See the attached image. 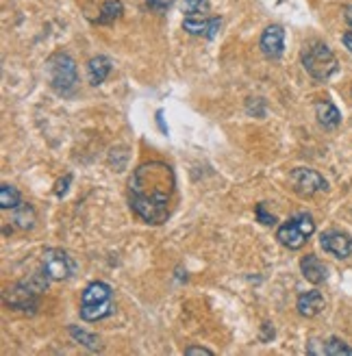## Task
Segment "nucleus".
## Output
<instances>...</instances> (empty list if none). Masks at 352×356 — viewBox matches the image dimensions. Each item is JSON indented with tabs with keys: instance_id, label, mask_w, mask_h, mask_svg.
I'll return each instance as SVG.
<instances>
[{
	"instance_id": "obj_1",
	"label": "nucleus",
	"mask_w": 352,
	"mask_h": 356,
	"mask_svg": "<svg viewBox=\"0 0 352 356\" xmlns=\"http://www.w3.org/2000/svg\"><path fill=\"white\" fill-rule=\"evenodd\" d=\"M174 193V170L161 161H148L139 165L129 181L131 209L146 224H163L170 218Z\"/></svg>"
},
{
	"instance_id": "obj_2",
	"label": "nucleus",
	"mask_w": 352,
	"mask_h": 356,
	"mask_svg": "<svg viewBox=\"0 0 352 356\" xmlns=\"http://www.w3.org/2000/svg\"><path fill=\"white\" fill-rule=\"evenodd\" d=\"M113 313V291L107 282L87 284L81 296V317L85 322H98Z\"/></svg>"
},
{
	"instance_id": "obj_3",
	"label": "nucleus",
	"mask_w": 352,
	"mask_h": 356,
	"mask_svg": "<svg viewBox=\"0 0 352 356\" xmlns=\"http://www.w3.org/2000/svg\"><path fill=\"white\" fill-rule=\"evenodd\" d=\"M301 61H303V67L307 70V74L315 81H328L339 67L337 57L333 55V50L322 42L309 44L303 50Z\"/></svg>"
},
{
	"instance_id": "obj_4",
	"label": "nucleus",
	"mask_w": 352,
	"mask_h": 356,
	"mask_svg": "<svg viewBox=\"0 0 352 356\" xmlns=\"http://www.w3.org/2000/svg\"><path fill=\"white\" fill-rule=\"evenodd\" d=\"M48 79H50V87L55 89L59 96H72L77 83H79V74H77V63L74 59L65 55V52H57L48 59Z\"/></svg>"
},
{
	"instance_id": "obj_5",
	"label": "nucleus",
	"mask_w": 352,
	"mask_h": 356,
	"mask_svg": "<svg viewBox=\"0 0 352 356\" xmlns=\"http://www.w3.org/2000/svg\"><path fill=\"white\" fill-rule=\"evenodd\" d=\"M315 233V222L309 213H298L289 222H285L283 226H278L276 230V239L283 243L289 250H298L303 248L309 237Z\"/></svg>"
},
{
	"instance_id": "obj_6",
	"label": "nucleus",
	"mask_w": 352,
	"mask_h": 356,
	"mask_svg": "<svg viewBox=\"0 0 352 356\" xmlns=\"http://www.w3.org/2000/svg\"><path fill=\"white\" fill-rule=\"evenodd\" d=\"M40 296L42 293L33 289L29 280H20L5 291V305L22 313H35L40 307Z\"/></svg>"
},
{
	"instance_id": "obj_7",
	"label": "nucleus",
	"mask_w": 352,
	"mask_h": 356,
	"mask_svg": "<svg viewBox=\"0 0 352 356\" xmlns=\"http://www.w3.org/2000/svg\"><path fill=\"white\" fill-rule=\"evenodd\" d=\"M289 181L294 185V191L298 195H303V198H311L315 193L328 191V183L324 181V176L309 168H296L289 174Z\"/></svg>"
},
{
	"instance_id": "obj_8",
	"label": "nucleus",
	"mask_w": 352,
	"mask_h": 356,
	"mask_svg": "<svg viewBox=\"0 0 352 356\" xmlns=\"http://www.w3.org/2000/svg\"><path fill=\"white\" fill-rule=\"evenodd\" d=\"M77 265L70 259L63 250H57V248H50V250L44 252V272L50 276V280H65L74 274Z\"/></svg>"
},
{
	"instance_id": "obj_9",
	"label": "nucleus",
	"mask_w": 352,
	"mask_h": 356,
	"mask_svg": "<svg viewBox=\"0 0 352 356\" xmlns=\"http://www.w3.org/2000/svg\"><path fill=\"white\" fill-rule=\"evenodd\" d=\"M322 250L333 254L335 259H348L352 254V239L342 230H326L320 237Z\"/></svg>"
},
{
	"instance_id": "obj_10",
	"label": "nucleus",
	"mask_w": 352,
	"mask_h": 356,
	"mask_svg": "<svg viewBox=\"0 0 352 356\" xmlns=\"http://www.w3.org/2000/svg\"><path fill=\"white\" fill-rule=\"evenodd\" d=\"M261 50H263V55L270 57V59H278L280 55H283V50H285V31H283V26L272 24V26H268L266 31H263Z\"/></svg>"
},
{
	"instance_id": "obj_11",
	"label": "nucleus",
	"mask_w": 352,
	"mask_h": 356,
	"mask_svg": "<svg viewBox=\"0 0 352 356\" xmlns=\"http://www.w3.org/2000/svg\"><path fill=\"white\" fill-rule=\"evenodd\" d=\"M222 20L220 17H200V15H187L183 20V29L191 35H205V38L214 40L220 31Z\"/></svg>"
},
{
	"instance_id": "obj_12",
	"label": "nucleus",
	"mask_w": 352,
	"mask_h": 356,
	"mask_svg": "<svg viewBox=\"0 0 352 356\" xmlns=\"http://www.w3.org/2000/svg\"><path fill=\"white\" fill-rule=\"evenodd\" d=\"M326 307V302H324V296L320 291H307L303 296H298V302H296V309L298 313H301L303 317H315V315H320Z\"/></svg>"
},
{
	"instance_id": "obj_13",
	"label": "nucleus",
	"mask_w": 352,
	"mask_h": 356,
	"mask_svg": "<svg viewBox=\"0 0 352 356\" xmlns=\"http://www.w3.org/2000/svg\"><path fill=\"white\" fill-rule=\"evenodd\" d=\"M301 270H303V276H305L311 284H322V282L328 278L326 265H324L318 257H315V254L303 257V261H301Z\"/></svg>"
},
{
	"instance_id": "obj_14",
	"label": "nucleus",
	"mask_w": 352,
	"mask_h": 356,
	"mask_svg": "<svg viewBox=\"0 0 352 356\" xmlns=\"http://www.w3.org/2000/svg\"><path fill=\"white\" fill-rule=\"evenodd\" d=\"M315 118L324 129H337L342 124V113L330 100H318L315 102Z\"/></svg>"
},
{
	"instance_id": "obj_15",
	"label": "nucleus",
	"mask_w": 352,
	"mask_h": 356,
	"mask_svg": "<svg viewBox=\"0 0 352 356\" xmlns=\"http://www.w3.org/2000/svg\"><path fill=\"white\" fill-rule=\"evenodd\" d=\"M109 72H111V59L102 57V55L90 59V63H87V74H90L92 85H102L104 79L109 76Z\"/></svg>"
},
{
	"instance_id": "obj_16",
	"label": "nucleus",
	"mask_w": 352,
	"mask_h": 356,
	"mask_svg": "<svg viewBox=\"0 0 352 356\" xmlns=\"http://www.w3.org/2000/svg\"><path fill=\"white\" fill-rule=\"evenodd\" d=\"M122 11H125V7H122L120 0H107V3H104L102 9H100L98 24H113L122 15Z\"/></svg>"
},
{
	"instance_id": "obj_17",
	"label": "nucleus",
	"mask_w": 352,
	"mask_h": 356,
	"mask_svg": "<svg viewBox=\"0 0 352 356\" xmlns=\"http://www.w3.org/2000/svg\"><path fill=\"white\" fill-rule=\"evenodd\" d=\"M13 211H15L13 213V222H15V226L20 228V230H29V228L35 226V211H33L31 204H20Z\"/></svg>"
},
{
	"instance_id": "obj_18",
	"label": "nucleus",
	"mask_w": 352,
	"mask_h": 356,
	"mask_svg": "<svg viewBox=\"0 0 352 356\" xmlns=\"http://www.w3.org/2000/svg\"><path fill=\"white\" fill-rule=\"evenodd\" d=\"M22 204V198H20V191H17L13 185H3L0 187V207L5 211L9 209H17Z\"/></svg>"
},
{
	"instance_id": "obj_19",
	"label": "nucleus",
	"mask_w": 352,
	"mask_h": 356,
	"mask_svg": "<svg viewBox=\"0 0 352 356\" xmlns=\"http://www.w3.org/2000/svg\"><path fill=\"white\" fill-rule=\"evenodd\" d=\"M70 334L74 337V341H79V343L85 346L87 350H92V352H98V350H100V341H98V337H96V334L85 332V330L79 328V326H70Z\"/></svg>"
},
{
	"instance_id": "obj_20",
	"label": "nucleus",
	"mask_w": 352,
	"mask_h": 356,
	"mask_svg": "<svg viewBox=\"0 0 352 356\" xmlns=\"http://www.w3.org/2000/svg\"><path fill=\"white\" fill-rule=\"evenodd\" d=\"M322 354H328V356H346L350 354L352 356V348L348 343H344L337 337H330L328 341L322 343Z\"/></svg>"
},
{
	"instance_id": "obj_21",
	"label": "nucleus",
	"mask_w": 352,
	"mask_h": 356,
	"mask_svg": "<svg viewBox=\"0 0 352 356\" xmlns=\"http://www.w3.org/2000/svg\"><path fill=\"white\" fill-rule=\"evenodd\" d=\"M181 7L187 15H202L209 11V0H183Z\"/></svg>"
},
{
	"instance_id": "obj_22",
	"label": "nucleus",
	"mask_w": 352,
	"mask_h": 356,
	"mask_svg": "<svg viewBox=\"0 0 352 356\" xmlns=\"http://www.w3.org/2000/svg\"><path fill=\"white\" fill-rule=\"evenodd\" d=\"M344 17H346V22L350 24V31L344 35L342 42H344V46L348 48V52H352V5L344 7Z\"/></svg>"
},
{
	"instance_id": "obj_23",
	"label": "nucleus",
	"mask_w": 352,
	"mask_h": 356,
	"mask_svg": "<svg viewBox=\"0 0 352 356\" xmlns=\"http://www.w3.org/2000/svg\"><path fill=\"white\" fill-rule=\"evenodd\" d=\"M257 220L261 224H266V226H274L276 224V218L270 216V213H266V204H257Z\"/></svg>"
},
{
	"instance_id": "obj_24",
	"label": "nucleus",
	"mask_w": 352,
	"mask_h": 356,
	"mask_svg": "<svg viewBox=\"0 0 352 356\" xmlns=\"http://www.w3.org/2000/svg\"><path fill=\"white\" fill-rule=\"evenodd\" d=\"M150 9H157V11H166L174 5V0H146Z\"/></svg>"
},
{
	"instance_id": "obj_25",
	"label": "nucleus",
	"mask_w": 352,
	"mask_h": 356,
	"mask_svg": "<svg viewBox=\"0 0 352 356\" xmlns=\"http://www.w3.org/2000/svg\"><path fill=\"white\" fill-rule=\"evenodd\" d=\"M185 356H214V352L207 350V348H187L185 350Z\"/></svg>"
},
{
	"instance_id": "obj_26",
	"label": "nucleus",
	"mask_w": 352,
	"mask_h": 356,
	"mask_svg": "<svg viewBox=\"0 0 352 356\" xmlns=\"http://www.w3.org/2000/svg\"><path fill=\"white\" fill-rule=\"evenodd\" d=\"M70 183H72V176L67 174V176L63 178V181H59V183H57V189H55V193H57V195H63V193L67 191V185H70Z\"/></svg>"
},
{
	"instance_id": "obj_27",
	"label": "nucleus",
	"mask_w": 352,
	"mask_h": 356,
	"mask_svg": "<svg viewBox=\"0 0 352 356\" xmlns=\"http://www.w3.org/2000/svg\"><path fill=\"white\" fill-rule=\"evenodd\" d=\"M272 337H274V328L270 324H263V337H261V339L268 341V339H272Z\"/></svg>"
}]
</instances>
